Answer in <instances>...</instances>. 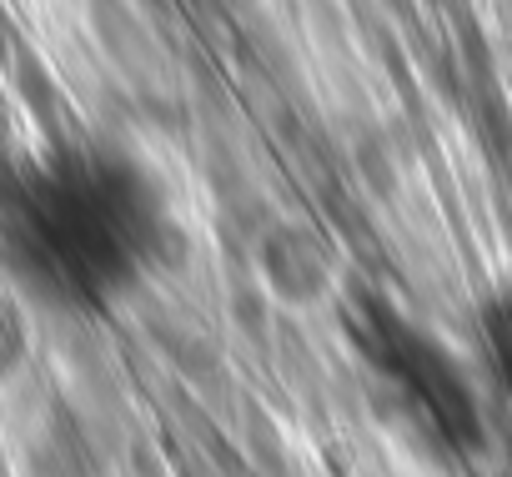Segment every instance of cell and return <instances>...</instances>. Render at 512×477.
<instances>
[{"label":"cell","mask_w":512,"mask_h":477,"mask_svg":"<svg viewBox=\"0 0 512 477\" xmlns=\"http://www.w3.org/2000/svg\"><path fill=\"white\" fill-rule=\"evenodd\" d=\"M477 337H482V352L497 372V382L512 392V277L502 287H492V297L482 302L477 312Z\"/></svg>","instance_id":"3"},{"label":"cell","mask_w":512,"mask_h":477,"mask_svg":"<svg viewBox=\"0 0 512 477\" xmlns=\"http://www.w3.org/2000/svg\"><path fill=\"white\" fill-rule=\"evenodd\" d=\"M367 357L377 367V377L427 422V432H437L442 442H472L482 427V407L477 392L467 382V372L442 352V342H432L422 327H412L407 317L377 312L362 332Z\"/></svg>","instance_id":"2"},{"label":"cell","mask_w":512,"mask_h":477,"mask_svg":"<svg viewBox=\"0 0 512 477\" xmlns=\"http://www.w3.org/2000/svg\"><path fill=\"white\" fill-rule=\"evenodd\" d=\"M176 216L156 171L106 141H66L0 191V262L16 287L71 317L126 307L166 262Z\"/></svg>","instance_id":"1"}]
</instances>
